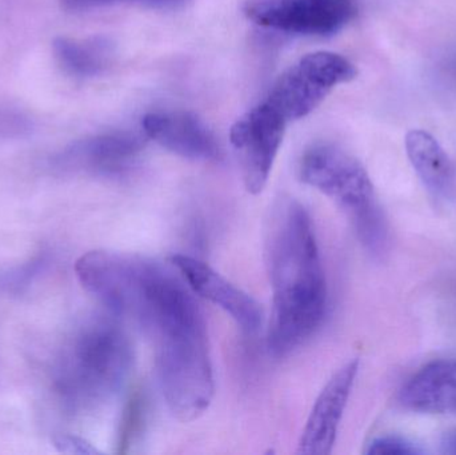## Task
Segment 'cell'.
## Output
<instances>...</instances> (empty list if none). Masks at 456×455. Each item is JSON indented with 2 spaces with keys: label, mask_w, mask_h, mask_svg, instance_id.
Instances as JSON below:
<instances>
[{
  "label": "cell",
  "mask_w": 456,
  "mask_h": 455,
  "mask_svg": "<svg viewBox=\"0 0 456 455\" xmlns=\"http://www.w3.org/2000/svg\"><path fill=\"white\" fill-rule=\"evenodd\" d=\"M75 272L88 293L149 337L168 409L178 416L208 409L216 386L206 321L181 272L144 256L104 250L80 256Z\"/></svg>",
  "instance_id": "1"
},
{
  "label": "cell",
  "mask_w": 456,
  "mask_h": 455,
  "mask_svg": "<svg viewBox=\"0 0 456 455\" xmlns=\"http://www.w3.org/2000/svg\"><path fill=\"white\" fill-rule=\"evenodd\" d=\"M265 264L273 290L268 350L284 357L315 334L327 309L326 277L313 221L297 200L287 198L273 207Z\"/></svg>",
  "instance_id": "2"
},
{
  "label": "cell",
  "mask_w": 456,
  "mask_h": 455,
  "mask_svg": "<svg viewBox=\"0 0 456 455\" xmlns=\"http://www.w3.org/2000/svg\"><path fill=\"white\" fill-rule=\"evenodd\" d=\"M133 362L130 339L117 323L106 318L87 321L59 353L53 389L67 410H96L125 386Z\"/></svg>",
  "instance_id": "3"
},
{
  "label": "cell",
  "mask_w": 456,
  "mask_h": 455,
  "mask_svg": "<svg viewBox=\"0 0 456 455\" xmlns=\"http://www.w3.org/2000/svg\"><path fill=\"white\" fill-rule=\"evenodd\" d=\"M299 175L345 210L355 230L383 213L366 168L342 147L314 144L300 159Z\"/></svg>",
  "instance_id": "4"
},
{
  "label": "cell",
  "mask_w": 456,
  "mask_h": 455,
  "mask_svg": "<svg viewBox=\"0 0 456 455\" xmlns=\"http://www.w3.org/2000/svg\"><path fill=\"white\" fill-rule=\"evenodd\" d=\"M356 75V67L339 53H307L276 79L265 102L287 122L302 119L318 109L337 85L351 82Z\"/></svg>",
  "instance_id": "5"
},
{
  "label": "cell",
  "mask_w": 456,
  "mask_h": 455,
  "mask_svg": "<svg viewBox=\"0 0 456 455\" xmlns=\"http://www.w3.org/2000/svg\"><path fill=\"white\" fill-rule=\"evenodd\" d=\"M243 13L257 26L303 37H332L355 15L351 0H246Z\"/></svg>",
  "instance_id": "6"
},
{
  "label": "cell",
  "mask_w": 456,
  "mask_h": 455,
  "mask_svg": "<svg viewBox=\"0 0 456 455\" xmlns=\"http://www.w3.org/2000/svg\"><path fill=\"white\" fill-rule=\"evenodd\" d=\"M287 125L289 122L263 101L231 127V144L240 166L244 186L251 194H259L267 184Z\"/></svg>",
  "instance_id": "7"
},
{
  "label": "cell",
  "mask_w": 456,
  "mask_h": 455,
  "mask_svg": "<svg viewBox=\"0 0 456 455\" xmlns=\"http://www.w3.org/2000/svg\"><path fill=\"white\" fill-rule=\"evenodd\" d=\"M143 146V138L131 131L98 134L74 142L53 155L51 167L69 175H117L135 159Z\"/></svg>",
  "instance_id": "8"
},
{
  "label": "cell",
  "mask_w": 456,
  "mask_h": 455,
  "mask_svg": "<svg viewBox=\"0 0 456 455\" xmlns=\"http://www.w3.org/2000/svg\"><path fill=\"white\" fill-rule=\"evenodd\" d=\"M358 371L359 361L353 360L345 363L337 373L332 374L316 398L315 405L300 437L297 453H331Z\"/></svg>",
  "instance_id": "9"
},
{
  "label": "cell",
  "mask_w": 456,
  "mask_h": 455,
  "mask_svg": "<svg viewBox=\"0 0 456 455\" xmlns=\"http://www.w3.org/2000/svg\"><path fill=\"white\" fill-rule=\"evenodd\" d=\"M173 266L181 272L194 294L224 309L246 333H255L262 325L263 312L248 294L227 280L224 275L200 259L174 256Z\"/></svg>",
  "instance_id": "10"
},
{
  "label": "cell",
  "mask_w": 456,
  "mask_h": 455,
  "mask_svg": "<svg viewBox=\"0 0 456 455\" xmlns=\"http://www.w3.org/2000/svg\"><path fill=\"white\" fill-rule=\"evenodd\" d=\"M147 138L174 154L192 160H218L222 157L218 139L194 112H150L142 120Z\"/></svg>",
  "instance_id": "11"
},
{
  "label": "cell",
  "mask_w": 456,
  "mask_h": 455,
  "mask_svg": "<svg viewBox=\"0 0 456 455\" xmlns=\"http://www.w3.org/2000/svg\"><path fill=\"white\" fill-rule=\"evenodd\" d=\"M399 402L418 413H456V361L428 363L404 385Z\"/></svg>",
  "instance_id": "12"
},
{
  "label": "cell",
  "mask_w": 456,
  "mask_h": 455,
  "mask_svg": "<svg viewBox=\"0 0 456 455\" xmlns=\"http://www.w3.org/2000/svg\"><path fill=\"white\" fill-rule=\"evenodd\" d=\"M406 151L415 173L436 199L454 195L456 171L444 147L428 131L412 130L406 136Z\"/></svg>",
  "instance_id": "13"
},
{
  "label": "cell",
  "mask_w": 456,
  "mask_h": 455,
  "mask_svg": "<svg viewBox=\"0 0 456 455\" xmlns=\"http://www.w3.org/2000/svg\"><path fill=\"white\" fill-rule=\"evenodd\" d=\"M53 56L66 74L94 77L111 66L115 47L109 37H58L53 42Z\"/></svg>",
  "instance_id": "14"
},
{
  "label": "cell",
  "mask_w": 456,
  "mask_h": 455,
  "mask_svg": "<svg viewBox=\"0 0 456 455\" xmlns=\"http://www.w3.org/2000/svg\"><path fill=\"white\" fill-rule=\"evenodd\" d=\"M187 0H61V7L69 12H86L98 8L112 7V5L130 4L151 10H178L186 4Z\"/></svg>",
  "instance_id": "15"
},
{
  "label": "cell",
  "mask_w": 456,
  "mask_h": 455,
  "mask_svg": "<svg viewBox=\"0 0 456 455\" xmlns=\"http://www.w3.org/2000/svg\"><path fill=\"white\" fill-rule=\"evenodd\" d=\"M370 455H422L425 449L399 435H385L372 441L366 451Z\"/></svg>",
  "instance_id": "16"
},
{
  "label": "cell",
  "mask_w": 456,
  "mask_h": 455,
  "mask_svg": "<svg viewBox=\"0 0 456 455\" xmlns=\"http://www.w3.org/2000/svg\"><path fill=\"white\" fill-rule=\"evenodd\" d=\"M45 264V256H39L35 258L34 261L28 262L24 266L18 267L13 272H8V274L3 275L2 286H4L7 290H20L23 286L28 285L29 280L43 270Z\"/></svg>",
  "instance_id": "17"
},
{
  "label": "cell",
  "mask_w": 456,
  "mask_h": 455,
  "mask_svg": "<svg viewBox=\"0 0 456 455\" xmlns=\"http://www.w3.org/2000/svg\"><path fill=\"white\" fill-rule=\"evenodd\" d=\"M53 445L61 453L64 454H99V451L90 443L83 440V438L77 437V435H59L53 440Z\"/></svg>",
  "instance_id": "18"
},
{
  "label": "cell",
  "mask_w": 456,
  "mask_h": 455,
  "mask_svg": "<svg viewBox=\"0 0 456 455\" xmlns=\"http://www.w3.org/2000/svg\"><path fill=\"white\" fill-rule=\"evenodd\" d=\"M441 453L456 455V429L444 433L441 440Z\"/></svg>",
  "instance_id": "19"
},
{
  "label": "cell",
  "mask_w": 456,
  "mask_h": 455,
  "mask_svg": "<svg viewBox=\"0 0 456 455\" xmlns=\"http://www.w3.org/2000/svg\"><path fill=\"white\" fill-rule=\"evenodd\" d=\"M15 120H18V118H11L8 115L7 117H2L0 115V134L18 130L19 126L15 125Z\"/></svg>",
  "instance_id": "20"
}]
</instances>
